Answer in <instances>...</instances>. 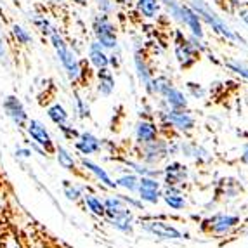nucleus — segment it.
I'll return each instance as SVG.
<instances>
[{
    "instance_id": "f257e3e1",
    "label": "nucleus",
    "mask_w": 248,
    "mask_h": 248,
    "mask_svg": "<svg viewBox=\"0 0 248 248\" xmlns=\"http://www.w3.org/2000/svg\"><path fill=\"white\" fill-rule=\"evenodd\" d=\"M50 40H52V46H54V49H56V52H58V56H59V59H61L64 70H66L68 77H70L71 80H78L80 62L77 61L75 54L68 49V46L64 44V40L59 37L58 31H52V33H50Z\"/></svg>"
},
{
    "instance_id": "f03ea898",
    "label": "nucleus",
    "mask_w": 248,
    "mask_h": 248,
    "mask_svg": "<svg viewBox=\"0 0 248 248\" xmlns=\"http://www.w3.org/2000/svg\"><path fill=\"white\" fill-rule=\"evenodd\" d=\"M94 33L95 38L103 47L108 49H113L116 46V33H115V26L109 23L106 16L95 17L94 21Z\"/></svg>"
},
{
    "instance_id": "7ed1b4c3",
    "label": "nucleus",
    "mask_w": 248,
    "mask_h": 248,
    "mask_svg": "<svg viewBox=\"0 0 248 248\" xmlns=\"http://www.w3.org/2000/svg\"><path fill=\"white\" fill-rule=\"evenodd\" d=\"M26 130H28L30 137H31L38 146H42V148L46 149L47 155H56V144L52 142L49 132H47L46 127H44L40 122L38 120H28V124H26Z\"/></svg>"
},
{
    "instance_id": "20e7f679",
    "label": "nucleus",
    "mask_w": 248,
    "mask_h": 248,
    "mask_svg": "<svg viewBox=\"0 0 248 248\" xmlns=\"http://www.w3.org/2000/svg\"><path fill=\"white\" fill-rule=\"evenodd\" d=\"M4 109H5V113H7L9 118H11L17 127H21V128L26 127V124H28V115H26L25 106L21 104V101L17 99V97H14V95L5 97Z\"/></svg>"
},
{
    "instance_id": "39448f33",
    "label": "nucleus",
    "mask_w": 248,
    "mask_h": 248,
    "mask_svg": "<svg viewBox=\"0 0 248 248\" xmlns=\"http://www.w3.org/2000/svg\"><path fill=\"white\" fill-rule=\"evenodd\" d=\"M75 148L82 155H94L101 149V141L92 134H82L78 136V141L75 142Z\"/></svg>"
},
{
    "instance_id": "423d86ee",
    "label": "nucleus",
    "mask_w": 248,
    "mask_h": 248,
    "mask_svg": "<svg viewBox=\"0 0 248 248\" xmlns=\"http://www.w3.org/2000/svg\"><path fill=\"white\" fill-rule=\"evenodd\" d=\"M144 228L148 229L149 232L156 234L158 238H181V232L177 231L175 228H172L170 224L160 222V220H155V222H146Z\"/></svg>"
},
{
    "instance_id": "0eeeda50",
    "label": "nucleus",
    "mask_w": 248,
    "mask_h": 248,
    "mask_svg": "<svg viewBox=\"0 0 248 248\" xmlns=\"http://www.w3.org/2000/svg\"><path fill=\"white\" fill-rule=\"evenodd\" d=\"M89 56H91V62L94 64L97 70H103L108 66V56L104 54L103 46L99 42H94L91 44V49H89Z\"/></svg>"
},
{
    "instance_id": "6e6552de",
    "label": "nucleus",
    "mask_w": 248,
    "mask_h": 248,
    "mask_svg": "<svg viewBox=\"0 0 248 248\" xmlns=\"http://www.w3.org/2000/svg\"><path fill=\"white\" fill-rule=\"evenodd\" d=\"M137 141L142 142V144H148V142H153L156 139V127L153 124H148V122H141L137 125Z\"/></svg>"
},
{
    "instance_id": "1a4fd4ad",
    "label": "nucleus",
    "mask_w": 248,
    "mask_h": 248,
    "mask_svg": "<svg viewBox=\"0 0 248 248\" xmlns=\"http://www.w3.org/2000/svg\"><path fill=\"white\" fill-rule=\"evenodd\" d=\"M111 219V224L115 226L116 229H120V231L124 232H130L132 231V228H130V222H132V215H130V212L125 208V210L118 212L116 215H113V217H109Z\"/></svg>"
},
{
    "instance_id": "9d476101",
    "label": "nucleus",
    "mask_w": 248,
    "mask_h": 248,
    "mask_svg": "<svg viewBox=\"0 0 248 248\" xmlns=\"http://www.w3.org/2000/svg\"><path fill=\"white\" fill-rule=\"evenodd\" d=\"M0 248H23L13 228L5 226V228L0 229Z\"/></svg>"
},
{
    "instance_id": "9b49d317",
    "label": "nucleus",
    "mask_w": 248,
    "mask_h": 248,
    "mask_svg": "<svg viewBox=\"0 0 248 248\" xmlns=\"http://www.w3.org/2000/svg\"><path fill=\"white\" fill-rule=\"evenodd\" d=\"M47 115H49V118L54 122V124L58 125V127L68 124V113H66V109H64V108H62L59 103L52 104V106L47 109Z\"/></svg>"
},
{
    "instance_id": "f8f14e48",
    "label": "nucleus",
    "mask_w": 248,
    "mask_h": 248,
    "mask_svg": "<svg viewBox=\"0 0 248 248\" xmlns=\"http://www.w3.org/2000/svg\"><path fill=\"white\" fill-rule=\"evenodd\" d=\"M56 158H58L59 165L62 169H66L68 172H77V165H75V160L66 149L62 146H56Z\"/></svg>"
},
{
    "instance_id": "ddd939ff",
    "label": "nucleus",
    "mask_w": 248,
    "mask_h": 248,
    "mask_svg": "<svg viewBox=\"0 0 248 248\" xmlns=\"http://www.w3.org/2000/svg\"><path fill=\"white\" fill-rule=\"evenodd\" d=\"M169 120H170V124L175 125V127H179V128H191L193 125H195V122H193V118H191L189 115L181 113V111L169 113Z\"/></svg>"
},
{
    "instance_id": "4468645a",
    "label": "nucleus",
    "mask_w": 248,
    "mask_h": 248,
    "mask_svg": "<svg viewBox=\"0 0 248 248\" xmlns=\"http://www.w3.org/2000/svg\"><path fill=\"white\" fill-rule=\"evenodd\" d=\"M82 165L85 167V169H89L92 172V174H95L97 175V179H101V181L106 184V186H109V187H116V182H113L111 179H109V175L104 172L101 167H97L95 163H92V161H89V160H82Z\"/></svg>"
},
{
    "instance_id": "2eb2a0df",
    "label": "nucleus",
    "mask_w": 248,
    "mask_h": 248,
    "mask_svg": "<svg viewBox=\"0 0 248 248\" xmlns=\"http://www.w3.org/2000/svg\"><path fill=\"white\" fill-rule=\"evenodd\" d=\"M125 203H124V198H106L104 200V215L108 217H113L116 215L118 212L125 210Z\"/></svg>"
},
{
    "instance_id": "dca6fc26",
    "label": "nucleus",
    "mask_w": 248,
    "mask_h": 248,
    "mask_svg": "<svg viewBox=\"0 0 248 248\" xmlns=\"http://www.w3.org/2000/svg\"><path fill=\"white\" fill-rule=\"evenodd\" d=\"M82 200L85 202V205H87V208L92 212V214L103 217L104 215V203L101 202L99 198H95V196L91 195V193H85V195H82Z\"/></svg>"
},
{
    "instance_id": "f3484780",
    "label": "nucleus",
    "mask_w": 248,
    "mask_h": 248,
    "mask_svg": "<svg viewBox=\"0 0 248 248\" xmlns=\"http://www.w3.org/2000/svg\"><path fill=\"white\" fill-rule=\"evenodd\" d=\"M113 85H115V82H113V77L111 73L106 70V68H103V70H99V92L103 95H109L113 91Z\"/></svg>"
},
{
    "instance_id": "a211bd4d",
    "label": "nucleus",
    "mask_w": 248,
    "mask_h": 248,
    "mask_svg": "<svg viewBox=\"0 0 248 248\" xmlns=\"http://www.w3.org/2000/svg\"><path fill=\"white\" fill-rule=\"evenodd\" d=\"M161 94H165L167 101H169V103L172 104L174 108L186 106V99H184V95H182L179 91H175V89H172L170 85H167V87L161 91Z\"/></svg>"
},
{
    "instance_id": "6ab92c4d",
    "label": "nucleus",
    "mask_w": 248,
    "mask_h": 248,
    "mask_svg": "<svg viewBox=\"0 0 248 248\" xmlns=\"http://www.w3.org/2000/svg\"><path fill=\"white\" fill-rule=\"evenodd\" d=\"M181 14H182V19L186 21L187 25L191 26V30H193L198 37H202V26H200L198 16H196L193 11H189L187 7H181Z\"/></svg>"
},
{
    "instance_id": "aec40b11",
    "label": "nucleus",
    "mask_w": 248,
    "mask_h": 248,
    "mask_svg": "<svg viewBox=\"0 0 248 248\" xmlns=\"http://www.w3.org/2000/svg\"><path fill=\"white\" fill-rule=\"evenodd\" d=\"M137 7L146 17H155L158 13V0H139Z\"/></svg>"
},
{
    "instance_id": "412c9836",
    "label": "nucleus",
    "mask_w": 248,
    "mask_h": 248,
    "mask_svg": "<svg viewBox=\"0 0 248 248\" xmlns=\"http://www.w3.org/2000/svg\"><path fill=\"white\" fill-rule=\"evenodd\" d=\"M177 59H179V62H181L182 66H189L191 62H193V52H191V49H189V46L187 44H179L177 46Z\"/></svg>"
},
{
    "instance_id": "4be33fe9",
    "label": "nucleus",
    "mask_w": 248,
    "mask_h": 248,
    "mask_svg": "<svg viewBox=\"0 0 248 248\" xmlns=\"http://www.w3.org/2000/svg\"><path fill=\"white\" fill-rule=\"evenodd\" d=\"M182 177H184V169L179 163L169 167V170H167V182L169 184H177V182L182 181Z\"/></svg>"
},
{
    "instance_id": "5701e85b",
    "label": "nucleus",
    "mask_w": 248,
    "mask_h": 248,
    "mask_svg": "<svg viewBox=\"0 0 248 248\" xmlns=\"http://www.w3.org/2000/svg\"><path fill=\"white\" fill-rule=\"evenodd\" d=\"M236 222H238L236 217H217V219L214 220V231L215 232L228 231V229L231 228V226H234Z\"/></svg>"
},
{
    "instance_id": "b1692460",
    "label": "nucleus",
    "mask_w": 248,
    "mask_h": 248,
    "mask_svg": "<svg viewBox=\"0 0 248 248\" xmlns=\"http://www.w3.org/2000/svg\"><path fill=\"white\" fill-rule=\"evenodd\" d=\"M62 189H64V195H66V198L71 200V202H78V200L82 198V191H80V187L73 186V184H70L68 181H64V184H62Z\"/></svg>"
},
{
    "instance_id": "393cba45",
    "label": "nucleus",
    "mask_w": 248,
    "mask_h": 248,
    "mask_svg": "<svg viewBox=\"0 0 248 248\" xmlns=\"http://www.w3.org/2000/svg\"><path fill=\"white\" fill-rule=\"evenodd\" d=\"M165 202L169 203L172 208H175V210H179V208L184 207V198L179 196V195H175V193H172V191H169V193L165 195Z\"/></svg>"
},
{
    "instance_id": "a878e982",
    "label": "nucleus",
    "mask_w": 248,
    "mask_h": 248,
    "mask_svg": "<svg viewBox=\"0 0 248 248\" xmlns=\"http://www.w3.org/2000/svg\"><path fill=\"white\" fill-rule=\"evenodd\" d=\"M141 191V198L149 203H156L160 196V189H151V187H139Z\"/></svg>"
},
{
    "instance_id": "bb28decb",
    "label": "nucleus",
    "mask_w": 248,
    "mask_h": 248,
    "mask_svg": "<svg viewBox=\"0 0 248 248\" xmlns=\"http://www.w3.org/2000/svg\"><path fill=\"white\" fill-rule=\"evenodd\" d=\"M118 184L124 187H127L128 191H134L139 187V182H137V179L134 177V175H124V177L118 179Z\"/></svg>"
},
{
    "instance_id": "cd10ccee",
    "label": "nucleus",
    "mask_w": 248,
    "mask_h": 248,
    "mask_svg": "<svg viewBox=\"0 0 248 248\" xmlns=\"http://www.w3.org/2000/svg\"><path fill=\"white\" fill-rule=\"evenodd\" d=\"M14 37H16L17 44H23V46H28L30 42H31V37L26 33L25 30L21 28V26H14Z\"/></svg>"
},
{
    "instance_id": "c85d7f7f",
    "label": "nucleus",
    "mask_w": 248,
    "mask_h": 248,
    "mask_svg": "<svg viewBox=\"0 0 248 248\" xmlns=\"http://www.w3.org/2000/svg\"><path fill=\"white\" fill-rule=\"evenodd\" d=\"M61 132L64 134V137H68V139H70V141H73V137H78V132H77V130H75L73 127H70V125H61Z\"/></svg>"
},
{
    "instance_id": "c756f323",
    "label": "nucleus",
    "mask_w": 248,
    "mask_h": 248,
    "mask_svg": "<svg viewBox=\"0 0 248 248\" xmlns=\"http://www.w3.org/2000/svg\"><path fill=\"white\" fill-rule=\"evenodd\" d=\"M229 66H231L232 70H236L238 73H241L243 77H247V78H248V68H245L243 64H238V62H229Z\"/></svg>"
},
{
    "instance_id": "7c9ffc66",
    "label": "nucleus",
    "mask_w": 248,
    "mask_h": 248,
    "mask_svg": "<svg viewBox=\"0 0 248 248\" xmlns=\"http://www.w3.org/2000/svg\"><path fill=\"white\" fill-rule=\"evenodd\" d=\"M9 186V181L5 177V174L0 170V195H5V187Z\"/></svg>"
},
{
    "instance_id": "2f4dec72",
    "label": "nucleus",
    "mask_w": 248,
    "mask_h": 248,
    "mask_svg": "<svg viewBox=\"0 0 248 248\" xmlns=\"http://www.w3.org/2000/svg\"><path fill=\"white\" fill-rule=\"evenodd\" d=\"M99 7L103 9V11H108V9H109V4H108V0H99Z\"/></svg>"
},
{
    "instance_id": "473e14b6",
    "label": "nucleus",
    "mask_w": 248,
    "mask_h": 248,
    "mask_svg": "<svg viewBox=\"0 0 248 248\" xmlns=\"http://www.w3.org/2000/svg\"><path fill=\"white\" fill-rule=\"evenodd\" d=\"M19 153H21V156H30V155H31V153L28 151V149H21Z\"/></svg>"
},
{
    "instance_id": "72a5a7b5",
    "label": "nucleus",
    "mask_w": 248,
    "mask_h": 248,
    "mask_svg": "<svg viewBox=\"0 0 248 248\" xmlns=\"http://www.w3.org/2000/svg\"><path fill=\"white\" fill-rule=\"evenodd\" d=\"M73 2H77L80 5H87V0H73Z\"/></svg>"
},
{
    "instance_id": "f704fd0d",
    "label": "nucleus",
    "mask_w": 248,
    "mask_h": 248,
    "mask_svg": "<svg viewBox=\"0 0 248 248\" xmlns=\"http://www.w3.org/2000/svg\"><path fill=\"white\" fill-rule=\"evenodd\" d=\"M243 160L248 163V146H247V149H245V155H243Z\"/></svg>"
},
{
    "instance_id": "c9c22d12",
    "label": "nucleus",
    "mask_w": 248,
    "mask_h": 248,
    "mask_svg": "<svg viewBox=\"0 0 248 248\" xmlns=\"http://www.w3.org/2000/svg\"><path fill=\"white\" fill-rule=\"evenodd\" d=\"M4 56V47H2V40H0V58Z\"/></svg>"
},
{
    "instance_id": "e433bc0d",
    "label": "nucleus",
    "mask_w": 248,
    "mask_h": 248,
    "mask_svg": "<svg viewBox=\"0 0 248 248\" xmlns=\"http://www.w3.org/2000/svg\"><path fill=\"white\" fill-rule=\"evenodd\" d=\"M241 17H243V19H245V21H247V23H248V13H243V16H241Z\"/></svg>"
},
{
    "instance_id": "4c0bfd02",
    "label": "nucleus",
    "mask_w": 248,
    "mask_h": 248,
    "mask_svg": "<svg viewBox=\"0 0 248 248\" xmlns=\"http://www.w3.org/2000/svg\"><path fill=\"white\" fill-rule=\"evenodd\" d=\"M13 2H14L16 5H19V0H13Z\"/></svg>"
}]
</instances>
